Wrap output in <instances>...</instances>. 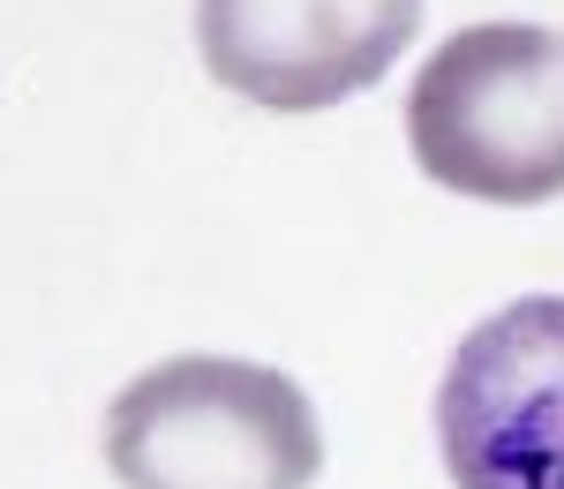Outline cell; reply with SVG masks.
<instances>
[{
  "label": "cell",
  "instance_id": "277c9868",
  "mask_svg": "<svg viewBox=\"0 0 564 489\" xmlns=\"http://www.w3.org/2000/svg\"><path fill=\"white\" fill-rule=\"evenodd\" d=\"M422 0H196V45L226 90L271 113H324L384 84Z\"/></svg>",
  "mask_w": 564,
  "mask_h": 489
},
{
  "label": "cell",
  "instance_id": "3957f363",
  "mask_svg": "<svg viewBox=\"0 0 564 489\" xmlns=\"http://www.w3.org/2000/svg\"><path fill=\"white\" fill-rule=\"evenodd\" d=\"M436 445L459 489H564V294H527L459 339Z\"/></svg>",
  "mask_w": 564,
  "mask_h": 489
},
{
  "label": "cell",
  "instance_id": "7a4b0ae2",
  "mask_svg": "<svg viewBox=\"0 0 564 489\" xmlns=\"http://www.w3.org/2000/svg\"><path fill=\"white\" fill-rule=\"evenodd\" d=\"M414 166L475 204L564 196V39L542 23H475L406 90Z\"/></svg>",
  "mask_w": 564,
  "mask_h": 489
},
{
  "label": "cell",
  "instance_id": "6da1fadb",
  "mask_svg": "<svg viewBox=\"0 0 564 489\" xmlns=\"http://www.w3.org/2000/svg\"><path fill=\"white\" fill-rule=\"evenodd\" d=\"M106 467L121 489H308L324 430L286 369L174 355L106 406Z\"/></svg>",
  "mask_w": 564,
  "mask_h": 489
}]
</instances>
